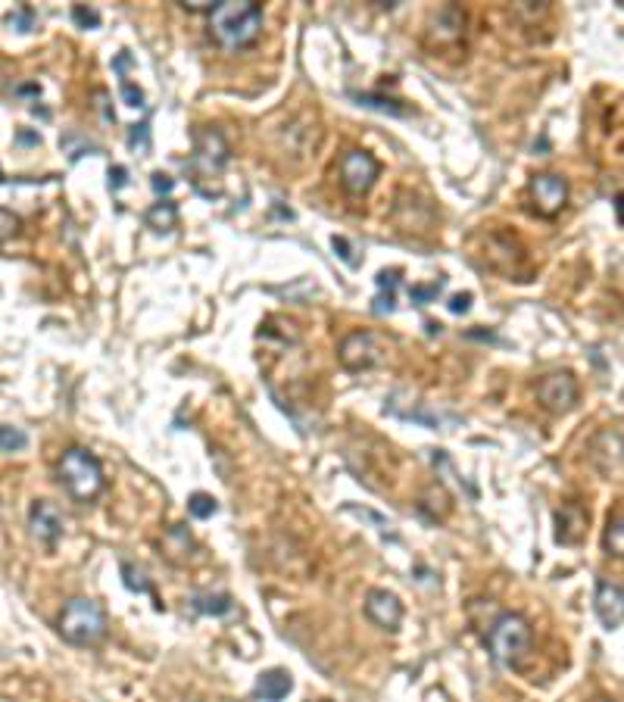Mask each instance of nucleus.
Returning a JSON list of instances; mask_svg holds the SVG:
<instances>
[{"label":"nucleus","mask_w":624,"mask_h":702,"mask_svg":"<svg viewBox=\"0 0 624 702\" xmlns=\"http://www.w3.org/2000/svg\"><path fill=\"white\" fill-rule=\"evenodd\" d=\"M397 281H400V272H397V269L381 272V275H378V288H381V291H387L390 297H394V291H397Z\"/></svg>","instance_id":"cd10ccee"},{"label":"nucleus","mask_w":624,"mask_h":702,"mask_svg":"<svg viewBox=\"0 0 624 702\" xmlns=\"http://www.w3.org/2000/svg\"><path fill=\"white\" fill-rule=\"evenodd\" d=\"M590 462L603 478H618L621 475V431L618 428H603L590 440Z\"/></svg>","instance_id":"1a4fd4ad"},{"label":"nucleus","mask_w":624,"mask_h":702,"mask_svg":"<svg viewBox=\"0 0 624 702\" xmlns=\"http://www.w3.org/2000/svg\"><path fill=\"white\" fill-rule=\"evenodd\" d=\"M128 147H132V150H138V153H147V147H150V132H147V122H141V125H132V128H128Z\"/></svg>","instance_id":"b1692460"},{"label":"nucleus","mask_w":624,"mask_h":702,"mask_svg":"<svg viewBox=\"0 0 624 702\" xmlns=\"http://www.w3.org/2000/svg\"><path fill=\"white\" fill-rule=\"evenodd\" d=\"M600 702H615V699H600Z\"/></svg>","instance_id":"72a5a7b5"},{"label":"nucleus","mask_w":624,"mask_h":702,"mask_svg":"<svg viewBox=\"0 0 624 702\" xmlns=\"http://www.w3.org/2000/svg\"><path fill=\"white\" fill-rule=\"evenodd\" d=\"M16 231H19V219L13 213H7V210H0V241L13 238Z\"/></svg>","instance_id":"bb28decb"},{"label":"nucleus","mask_w":624,"mask_h":702,"mask_svg":"<svg viewBox=\"0 0 624 702\" xmlns=\"http://www.w3.org/2000/svg\"><path fill=\"white\" fill-rule=\"evenodd\" d=\"M334 250H341V259H347L350 266H356V259H353V253H350V244H347V238H334Z\"/></svg>","instance_id":"2f4dec72"},{"label":"nucleus","mask_w":624,"mask_h":702,"mask_svg":"<svg viewBox=\"0 0 624 702\" xmlns=\"http://www.w3.org/2000/svg\"><path fill=\"white\" fill-rule=\"evenodd\" d=\"M7 25H10V29H16V32H32L35 10H32V7H22V10L10 13V16H7Z\"/></svg>","instance_id":"5701e85b"},{"label":"nucleus","mask_w":624,"mask_h":702,"mask_svg":"<svg viewBox=\"0 0 624 702\" xmlns=\"http://www.w3.org/2000/svg\"><path fill=\"white\" fill-rule=\"evenodd\" d=\"M468 306H472V294H456L453 300H450V312H468Z\"/></svg>","instance_id":"7c9ffc66"},{"label":"nucleus","mask_w":624,"mask_h":702,"mask_svg":"<svg viewBox=\"0 0 624 702\" xmlns=\"http://www.w3.org/2000/svg\"><path fill=\"white\" fill-rule=\"evenodd\" d=\"M144 222L153 228V231H172L178 225V206L172 200H160L153 203L150 210L144 213Z\"/></svg>","instance_id":"2eb2a0df"},{"label":"nucleus","mask_w":624,"mask_h":702,"mask_svg":"<svg viewBox=\"0 0 624 702\" xmlns=\"http://www.w3.org/2000/svg\"><path fill=\"white\" fill-rule=\"evenodd\" d=\"M366 615L378 624V628L394 634V631H400V621H403V603L397 600V593H390V590H369Z\"/></svg>","instance_id":"f8f14e48"},{"label":"nucleus","mask_w":624,"mask_h":702,"mask_svg":"<svg viewBox=\"0 0 624 702\" xmlns=\"http://www.w3.org/2000/svg\"><path fill=\"white\" fill-rule=\"evenodd\" d=\"M263 29V7L253 0H225L210 10V32L225 50H241L253 44Z\"/></svg>","instance_id":"f257e3e1"},{"label":"nucleus","mask_w":624,"mask_h":702,"mask_svg":"<svg viewBox=\"0 0 624 702\" xmlns=\"http://www.w3.org/2000/svg\"><path fill=\"white\" fill-rule=\"evenodd\" d=\"M188 509H191L194 518H210V515L219 512V503L210 497V493H194V497L188 500Z\"/></svg>","instance_id":"aec40b11"},{"label":"nucleus","mask_w":624,"mask_h":702,"mask_svg":"<svg viewBox=\"0 0 624 702\" xmlns=\"http://www.w3.org/2000/svg\"><path fill=\"white\" fill-rule=\"evenodd\" d=\"M596 615H600L603 628L606 631H618L621 628V618H624V593H621V584L618 581H609V578H600L596 584Z\"/></svg>","instance_id":"9b49d317"},{"label":"nucleus","mask_w":624,"mask_h":702,"mask_svg":"<svg viewBox=\"0 0 624 702\" xmlns=\"http://www.w3.org/2000/svg\"><path fill=\"white\" fill-rule=\"evenodd\" d=\"M72 19H75V25H82V29H100V13L97 10H91V7H72Z\"/></svg>","instance_id":"393cba45"},{"label":"nucleus","mask_w":624,"mask_h":702,"mask_svg":"<svg viewBox=\"0 0 624 702\" xmlns=\"http://www.w3.org/2000/svg\"><path fill=\"white\" fill-rule=\"evenodd\" d=\"M122 575H125V587L128 590H138V593L150 590V584L144 581V571H138L135 565H122Z\"/></svg>","instance_id":"a878e982"},{"label":"nucleus","mask_w":624,"mask_h":702,"mask_svg":"<svg viewBox=\"0 0 624 702\" xmlns=\"http://www.w3.org/2000/svg\"><path fill=\"white\" fill-rule=\"evenodd\" d=\"M440 291H444V278H437L434 284H412V288H409V297H412V303H415V306H428Z\"/></svg>","instance_id":"6ab92c4d"},{"label":"nucleus","mask_w":624,"mask_h":702,"mask_svg":"<svg viewBox=\"0 0 624 702\" xmlns=\"http://www.w3.org/2000/svg\"><path fill=\"white\" fill-rule=\"evenodd\" d=\"M0 181H4V178H0Z\"/></svg>","instance_id":"f704fd0d"},{"label":"nucleus","mask_w":624,"mask_h":702,"mask_svg":"<svg viewBox=\"0 0 624 702\" xmlns=\"http://www.w3.org/2000/svg\"><path fill=\"white\" fill-rule=\"evenodd\" d=\"M294 690V678L284 668H269L259 674V681L253 687V696L256 699H263V702H281L284 696H288Z\"/></svg>","instance_id":"4468645a"},{"label":"nucleus","mask_w":624,"mask_h":702,"mask_svg":"<svg viewBox=\"0 0 624 702\" xmlns=\"http://www.w3.org/2000/svg\"><path fill=\"white\" fill-rule=\"evenodd\" d=\"M60 634L72 646H97L107 637V612H103L100 603L88 600V596H75V600L63 606Z\"/></svg>","instance_id":"7ed1b4c3"},{"label":"nucleus","mask_w":624,"mask_h":702,"mask_svg":"<svg viewBox=\"0 0 624 702\" xmlns=\"http://www.w3.org/2000/svg\"><path fill=\"white\" fill-rule=\"evenodd\" d=\"M29 528H32V537L41 540V543H57L63 537V512L57 503L50 500H38L29 512Z\"/></svg>","instance_id":"ddd939ff"},{"label":"nucleus","mask_w":624,"mask_h":702,"mask_svg":"<svg viewBox=\"0 0 624 702\" xmlns=\"http://www.w3.org/2000/svg\"><path fill=\"white\" fill-rule=\"evenodd\" d=\"M150 185H153L156 194H169V191L175 188V181H172L169 175H163V172H153V175H150Z\"/></svg>","instance_id":"c85d7f7f"},{"label":"nucleus","mask_w":624,"mask_h":702,"mask_svg":"<svg viewBox=\"0 0 624 702\" xmlns=\"http://www.w3.org/2000/svg\"><path fill=\"white\" fill-rule=\"evenodd\" d=\"M119 91H122L125 107H135V110H141V107H144V91H141L138 85L128 82V75H119Z\"/></svg>","instance_id":"4be33fe9"},{"label":"nucleus","mask_w":624,"mask_h":702,"mask_svg":"<svg viewBox=\"0 0 624 702\" xmlns=\"http://www.w3.org/2000/svg\"><path fill=\"white\" fill-rule=\"evenodd\" d=\"M531 197L537 203V210L543 216H556L565 200H568V185L565 178L553 175V172H543V175H534L531 178Z\"/></svg>","instance_id":"9d476101"},{"label":"nucleus","mask_w":624,"mask_h":702,"mask_svg":"<svg viewBox=\"0 0 624 702\" xmlns=\"http://www.w3.org/2000/svg\"><path fill=\"white\" fill-rule=\"evenodd\" d=\"M228 160H231V150H228L222 132H216V128H197V132H194V156H191L194 169L203 178H213L228 166Z\"/></svg>","instance_id":"39448f33"},{"label":"nucleus","mask_w":624,"mask_h":702,"mask_svg":"<svg viewBox=\"0 0 624 702\" xmlns=\"http://www.w3.org/2000/svg\"><path fill=\"white\" fill-rule=\"evenodd\" d=\"M624 543H621V509H615V515L609 518V528H606V553L609 556H621Z\"/></svg>","instance_id":"a211bd4d"},{"label":"nucleus","mask_w":624,"mask_h":702,"mask_svg":"<svg viewBox=\"0 0 624 702\" xmlns=\"http://www.w3.org/2000/svg\"><path fill=\"white\" fill-rule=\"evenodd\" d=\"M60 484L75 503H94L103 493V465L85 447H69L60 459Z\"/></svg>","instance_id":"f03ea898"},{"label":"nucleus","mask_w":624,"mask_h":702,"mask_svg":"<svg viewBox=\"0 0 624 702\" xmlns=\"http://www.w3.org/2000/svg\"><path fill=\"white\" fill-rule=\"evenodd\" d=\"M537 400L543 409H550L556 415L575 409L578 403V381L571 372H550L537 381Z\"/></svg>","instance_id":"423d86ee"},{"label":"nucleus","mask_w":624,"mask_h":702,"mask_svg":"<svg viewBox=\"0 0 624 702\" xmlns=\"http://www.w3.org/2000/svg\"><path fill=\"white\" fill-rule=\"evenodd\" d=\"M362 107H375V110H381V113H390V116H403L406 110L403 107H397L394 100H384V97H375V94H353Z\"/></svg>","instance_id":"412c9836"},{"label":"nucleus","mask_w":624,"mask_h":702,"mask_svg":"<svg viewBox=\"0 0 624 702\" xmlns=\"http://www.w3.org/2000/svg\"><path fill=\"white\" fill-rule=\"evenodd\" d=\"M381 359H384V350L375 341V334H369V331H353L341 341V362L350 372L375 369Z\"/></svg>","instance_id":"6e6552de"},{"label":"nucleus","mask_w":624,"mask_h":702,"mask_svg":"<svg viewBox=\"0 0 624 702\" xmlns=\"http://www.w3.org/2000/svg\"><path fill=\"white\" fill-rule=\"evenodd\" d=\"M19 141H22V144H41V138L32 135V132H19Z\"/></svg>","instance_id":"473e14b6"},{"label":"nucleus","mask_w":624,"mask_h":702,"mask_svg":"<svg viewBox=\"0 0 624 702\" xmlns=\"http://www.w3.org/2000/svg\"><path fill=\"white\" fill-rule=\"evenodd\" d=\"M381 175L378 160L369 150H347L341 160V181L350 194H366Z\"/></svg>","instance_id":"0eeeda50"},{"label":"nucleus","mask_w":624,"mask_h":702,"mask_svg":"<svg viewBox=\"0 0 624 702\" xmlns=\"http://www.w3.org/2000/svg\"><path fill=\"white\" fill-rule=\"evenodd\" d=\"M125 181H128V169H125V166H113V169H110V191L125 188Z\"/></svg>","instance_id":"c756f323"},{"label":"nucleus","mask_w":624,"mask_h":702,"mask_svg":"<svg viewBox=\"0 0 624 702\" xmlns=\"http://www.w3.org/2000/svg\"><path fill=\"white\" fill-rule=\"evenodd\" d=\"M487 646H490V656L497 659L506 668H515L528 656L531 649V624L515 615V612H503L497 621L490 624L487 631Z\"/></svg>","instance_id":"20e7f679"},{"label":"nucleus","mask_w":624,"mask_h":702,"mask_svg":"<svg viewBox=\"0 0 624 702\" xmlns=\"http://www.w3.org/2000/svg\"><path fill=\"white\" fill-rule=\"evenodd\" d=\"M191 606L203 615H228L234 609L231 596H225V593H197V596H191Z\"/></svg>","instance_id":"dca6fc26"},{"label":"nucleus","mask_w":624,"mask_h":702,"mask_svg":"<svg viewBox=\"0 0 624 702\" xmlns=\"http://www.w3.org/2000/svg\"><path fill=\"white\" fill-rule=\"evenodd\" d=\"M29 447V434L13 425H0V450L4 453H19Z\"/></svg>","instance_id":"f3484780"}]
</instances>
